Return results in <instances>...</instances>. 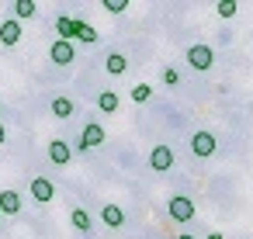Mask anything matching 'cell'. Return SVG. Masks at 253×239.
Here are the masks:
<instances>
[{
  "label": "cell",
  "instance_id": "6da1fadb",
  "mask_svg": "<svg viewBox=\"0 0 253 239\" xmlns=\"http://www.w3.org/2000/svg\"><path fill=\"white\" fill-rule=\"evenodd\" d=\"M167 208H170V218H173V222H191V218L198 215L194 201H191V198H184V194H173Z\"/></svg>",
  "mask_w": 253,
  "mask_h": 239
},
{
  "label": "cell",
  "instance_id": "7a4b0ae2",
  "mask_svg": "<svg viewBox=\"0 0 253 239\" xmlns=\"http://www.w3.org/2000/svg\"><path fill=\"white\" fill-rule=\"evenodd\" d=\"M187 63H191L198 73H205V70H211V63H215V52H211L208 45H191V49H187Z\"/></svg>",
  "mask_w": 253,
  "mask_h": 239
},
{
  "label": "cell",
  "instance_id": "3957f363",
  "mask_svg": "<svg viewBox=\"0 0 253 239\" xmlns=\"http://www.w3.org/2000/svg\"><path fill=\"white\" fill-rule=\"evenodd\" d=\"M101 142H104V128H101V121H87V125H84V132H80V153L97 149Z\"/></svg>",
  "mask_w": 253,
  "mask_h": 239
},
{
  "label": "cell",
  "instance_id": "277c9868",
  "mask_svg": "<svg viewBox=\"0 0 253 239\" xmlns=\"http://www.w3.org/2000/svg\"><path fill=\"white\" fill-rule=\"evenodd\" d=\"M149 166H153L156 173H167V170L173 166V149H170V146H153V149H149Z\"/></svg>",
  "mask_w": 253,
  "mask_h": 239
},
{
  "label": "cell",
  "instance_id": "5b68a950",
  "mask_svg": "<svg viewBox=\"0 0 253 239\" xmlns=\"http://www.w3.org/2000/svg\"><path fill=\"white\" fill-rule=\"evenodd\" d=\"M215 146H218V142H215V135H211V132H194V135H191V153H194V156H201V159H205V156H211V153H215Z\"/></svg>",
  "mask_w": 253,
  "mask_h": 239
},
{
  "label": "cell",
  "instance_id": "8992f818",
  "mask_svg": "<svg viewBox=\"0 0 253 239\" xmlns=\"http://www.w3.org/2000/svg\"><path fill=\"white\" fill-rule=\"evenodd\" d=\"M32 198H35L39 204H49V201L56 198L52 180H49V177H32Z\"/></svg>",
  "mask_w": 253,
  "mask_h": 239
},
{
  "label": "cell",
  "instance_id": "52a82bcc",
  "mask_svg": "<svg viewBox=\"0 0 253 239\" xmlns=\"http://www.w3.org/2000/svg\"><path fill=\"white\" fill-rule=\"evenodd\" d=\"M49 56H52V63H56V66H70V63H73V45H70V42H63V39H56V42H52V49H49Z\"/></svg>",
  "mask_w": 253,
  "mask_h": 239
},
{
  "label": "cell",
  "instance_id": "ba28073f",
  "mask_svg": "<svg viewBox=\"0 0 253 239\" xmlns=\"http://www.w3.org/2000/svg\"><path fill=\"white\" fill-rule=\"evenodd\" d=\"M70 156H73V149H70L63 139H52V142H49V159H52L56 166H66V163H70Z\"/></svg>",
  "mask_w": 253,
  "mask_h": 239
},
{
  "label": "cell",
  "instance_id": "9c48e42d",
  "mask_svg": "<svg viewBox=\"0 0 253 239\" xmlns=\"http://www.w3.org/2000/svg\"><path fill=\"white\" fill-rule=\"evenodd\" d=\"M0 42H4V45H18L21 42V21L7 18L4 25H0Z\"/></svg>",
  "mask_w": 253,
  "mask_h": 239
},
{
  "label": "cell",
  "instance_id": "30bf717a",
  "mask_svg": "<svg viewBox=\"0 0 253 239\" xmlns=\"http://www.w3.org/2000/svg\"><path fill=\"white\" fill-rule=\"evenodd\" d=\"M21 211V194L18 191H0V215H18Z\"/></svg>",
  "mask_w": 253,
  "mask_h": 239
},
{
  "label": "cell",
  "instance_id": "8fae6325",
  "mask_svg": "<svg viewBox=\"0 0 253 239\" xmlns=\"http://www.w3.org/2000/svg\"><path fill=\"white\" fill-rule=\"evenodd\" d=\"M104 70H108L111 77H122V73L128 70V59H125L122 52H108V59H104Z\"/></svg>",
  "mask_w": 253,
  "mask_h": 239
},
{
  "label": "cell",
  "instance_id": "7c38bea8",
  "mask_svg": "<svg viewBox=\"0 0 253 239\" xmlns=\"http://www.w3.org/2000/svg\"><path fill=\"white\" fill-rule=\"evenodd\" d=\"M70 222H73V229H80V232H90V229H94V218H90L87 208H73Z\"/></svg>",
  "mask_w": 253,
  "mask_h": 239
},
{
  "label": "cell",
  "instance_id": "4fadbf2b",
  "mask_svg": "<svg viewBox=\"0 0 253 239\" xmlns=\"http://www.w3.org/2000/svg\"><path fill=\"white\" fill-rule=\"evenodd\" d=\"M101 218H104V222H108L111 229H118V225L125 222V211H122L118 204H104V211H101Z\"/></svg>",
  "mask_w": 253,
  "mask_h": 239
},
{
  "label": "cell",
  "instance_id": "5bb4252c",
  "mask_svg": "<svg viewBox=\"0 0 253 239\" xmlns=\"http://www.w3.org/2000/svg\"><path fill=\"white\" fill-rule=\"evenodd\" d=\"M35 14H39V7L32 4V0H18V4H14V21H28Z\"/></svg>",
  "mask_w": 253,
  "mask_h": 239
},
{
  "label": "cell",
  "instance_id": "9a60e30c",
  "mask_svg": "<svg viewBox=\"0 0 253 239\" xmlns=\"http://www.w3.org/2000/svg\"><path fill=\"white\" fill-rule=\"evenodd\" d=\"M97 108H101L104 115L118 111V94H115V90H101V97H97Z\"/></svg>",
  "mask_w": 253,
  "mask_h": 239
},
{
  "label": "cell",
  "instance_id": "2e32d148",
  "mask_svg": "<svg viewBox=\"0 0 253 239\" xmlns=\"http://www.w3.org/2000/svg\"><path fill=\"white\" fill-rule=\"evenodd\" d=\"M56 32H59L63 42H70V39L77 35V21H73V18H59V21H56Z\"/></svg>",
  "mask_w": 253,
  "mask_h": 239
},
{
  "label": "cell",
  "instance_id": "e0dca14e",
  "mask_svg": "<svg viewBox=\"0 0 253 239\" xmlns=\"http://www.w3.org/2000/svg\"><path fill=\"white\" fill-rule=\"evenodd\" d=\"M52 115H56V118H70V115H73V101H70V97H56V101H52Z\"/></svg>",
  "mask_w": 253,
  "mask_h": 239
},
{
  "label": "cell",
  "instance_id": "ac0fdd59",
  "mask_svg": "<svg viewBox=\"0 0 253 239\" xmlns=\"http://www.w3.org/2000/svg\"><path fill=\"white\" fill-rule=\"evenodd\" d=\"M73 39H80V42H87V45H90V42H97V32H94L90 25L77 21V35H73Z\"/></svg>",
  "mask_w": 253,
  "mask_h": 239
},
{
  "label": "cell",
  "instance_id": "d6986e66",
  "mask_svg": "<svg viewBox=\"0 0 253 239\" xmlns=\"http://www.w3.org/2000/svg\"><path fill=\"white\" fill-rule=\"evenodd\" d=\"M149 97H153V87H149V83H135V87H132V101H135V104H146Z\"/></svg>",
  "mask_w": 253,
  "mask_h": 239
},
{
  "label": "cell",
  "instance_id": "ffe728a7",
  "mask_svg": "<svg viewBox=\"0 0 253 239\" xmlns=\"http://www.w3.org/2000/svg\"><path fill=\"white\" fill-rule=\"evenodd\" d=\"M215 11H218V18H236L239 4H236V0H218V4H215Z\"/></svg>",
  "mask_w": 253,
  "mask_h": 239
},
{
  "label": "cell",
  "instance_id": "44dd1931",
  "mask_svg": "<svg viewBox=\"0 0 253 239\" xmlns=\"http://www.w3.org/2000/svg\"><path fill=\"white\" fill-rule=\"evenodd\" d=\"M128 7V0H104V11H111V14H122Z\"/></svg>",
  "mask_w": 253,
  "mask_h": 239
},
{
  "label": "cell",
  "instance_id": "7402d4cb",
  "mask_svg": "<svg viewBox=\"0 0 253 239\" xmlns=\"http://www.w3.org/2000/svg\"><path fill=\"white\" fill-rule=\"evenodd\" d=\"M177 80H180V77H177V70H173V66H167V70H163V83H167V87H177Z\"/></svg>",
  "mask_w": 253,
  "mask_h": 239
},
{
  "label": "cell",
  "instance_id": "603a6c76",
  "mask_svg": "<svg viewBox=\"0 0 253 239\" xmlns=\"http://www.w3.org/2000/svg\"><path fill=\"white\" fill-rule=\"evenodd\" d=\"M205 239H225V236H222V232H208Z\"/></svg>",
  "mask_w": 253,
  "mask_h": 239
},
{
  "label": "cell",
  "instance_id": "cb8c5ba5",
  "mask_svg": "<svg viewBox=\"0 0 253 239\" xmlns=\"http://www.w3.org/2000/svg\"><path fill=\"white\" fill-rule=\"evenodd\" d=\"M177 239H198V236H191V232H180V236H177Z\"/></svg>",
  "mask_w": 253,
  "mask_h": 239
},
{
  "label": "cell",
  "instance_id": "d4e9b609",
  "mask_svg": "<svg viewBox=\"0 0 253 239\" xmlns=\"http://www.w3.org/2000/svg\"><path fill=\"white\" fill-rule=\"evenodd\" d=\"M4 139H7V128H4V125H0V142H4Z\"/></svg>",
  "mask_w": 253,
  "mask_h": 239
},
{
  "label": "cell",
  "instance_id": "484cf974",
  "mask_svg": "<svg viewBox=\"0 0 253 239\" xmlns=\"http://www.w3.org/2000/svg\"><path fill=\"white\" fill-rule=\"evenodd\" d=\"M0 218H4V215H0Z\"/></svg>",
  "mask_w": 253,
  "mask_h": 239
}]
</instances>
